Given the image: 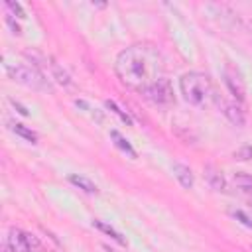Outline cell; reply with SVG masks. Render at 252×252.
<instances>
[{"instance_id": "obj_1", "label": "cell", "mask_w": 252, "mask_h": 252, "mask_svg": "<svg viewBox=\"0 0 252 252\" xmlns=\"http://www.w3.org/2000/svg\"><path fill=\"white\" fill-rule=\"evenodd\" d=\"M163 55L154 43H134L122 49L114 61L118 81L132 91L144 93L163 77Z\"/></svg>"}, {"instance_id": "obj_2", "label": "cell", "mask_w": 252, "mask_h": 252, "mask_svg": "<svg viewBox=\"0 0 252 252\" xmlns=\"http://www.w3.org/2000/svg\"><path fill=\"white\" fill-rule=\"evenodd\" d=\"M179 89H181L183 98L193 106H207L215 98L213 85H211L209 77L199 71L185 73L179 79Z\"/></svg>"}, {"instance_id": "obj_3", "label": "cell", "mask_w": 252, "mask_h": 252, "mask_svg": "<svg viewBox=\"0 0 252 252\" xmlns=\"http://www.w3.org/2000/svg\"><path fill=\"white\" fill-rule=\"evenodd\" d=\"M6 71H8V75L16 81V83H20V85H24V87H28V89H33V91H39V89H49V85L45 83V79H43V75L33 67V65H24V63H20V65H6Z\"/></svg>"}, {"instance_id": "obj_4", "label": "cell", "mask_w": 252, "mask_h": 252, "mask_svg": "<svg viewBox=\"0 0 252 252\" xmlns=\"http://www.w3.org/2000/svg\"><path fill=\"white\" fill-rule=\"evenodd\" d=\"M144 98L146 100H150L152 104H156V106H169V104H173V89H171V83L165 79V77H161L158 83H154L152 87H148L144 93Z\"/></svg>"}, {"instance_id": "obj_5", "label": "cell", "mask_w": 252, "mask_h": 252, "mask_svg": "<svg viewBox=\"0 0 252 252\" xmlns=\"http://www.w3.org/2000/svg\"><path fill=\"white\" fill-rule=\"evenodd\" d=\"M222 75H224V83H226L230 94H232L238 102H244V100H246V83H244V79H242V73H240L232 63H226Z\"/></svg>"}, {"instance_id": "obj_6", "label": "cell", "mask_w": 252, "mask_h": 252, "mask_svg": "<svg viewBox=\"0 0 252 252\" xmlns=\"http://www.w3.org/2000/svg\"><path fill=\"white\" fill-rule=\"evenodd\" d=\"M215 100H217V104L220 106V112L234 124V126H238V128H242L244 124H246V116H244V110H240V106L236 104V102H226L224 98H219V96H215Z\"/></svg>"}, {"instance_id": "obj_7", "label": "cell", "mask_w": 252, "mask_h": 252, "mask_svg": "<svg viewBox=\"0 0 252 252\" xmlns=\"http://www.w3.org/2000/svg\"><path fill=\"white\" fill-rule=\"evenodd\" d=\"M8 246L12 252H30V240L28 234H24L18 228H12L8 234Z\"/></svg>"}, {"instance_id": "obj_8", "label": "cell", "mask_w": 252, "mask_h": 252, "mask_svg": "<svg viewBox=\"0 0 252 252\" xmlns=\"http://www.w3.org/2000/svg\"><path fill=\"white\" fill-rule=\"evenodd\" d=\"M205 177H207V181H209V185L213 187V189H217V191H224L226 189V181H224V175H222V171L220 169H217L215 165H205Z\"/></svg>"}, {"instance_id": "obj_9", "label": "cell", "mask_w": 252, "mask_h": 252, "mask_svg": "<svg viewBox=\"0 0 252 252\" xmlns=\"http://www.w3.org/2000/svg\"><path fill=\"white\" fill-rule=\"evenodd\" d=\"M173 173H175L177 181L181 183V187H185V189H191V187H193V183H195V179H193V171H191L187 165L175 161V163H173Z\"/></svg>"}, {"instance_id": "obj_10", "label": "cell", "mask_w": 252, "mask_h": 252, "mask_svg": "<svg viewBox=\"0 0 252 252\" xmlns=\"http://www.w3.org/2000/svg\"><path fill=\"white\" fill-rule=\"evenodd\" d=\"M232 181H234V185L242 193H246V195L252 197V175H248V173H234Z\"/></svg>"}, {"instance_id": "obj_11", "label": "cell", "mask_w": 252, "mask_h": 252, "mask_svg": "<svg viewBox=\"0 0 252 252\" xmlns=\"http://www.w3.org/2000/svg\"><path fill=\"white\" fill-rule=\"evenodd\" d=\"M93 226H96L98 230H102L104 234H108L110 238H114V240H116L120 246H126V240L122 238V234H120V232H116V230H114L112 226H108L106 222H102V220H93Z\"/></svg>"}, {"instance_id": "obj_12", "label": "cell", "mask_w": 252, "mask_h": 252, "mask_svg": "<svg viewBox=\"0 0 252 252\" xmlns=\"http://www.w3.org/2000/svg\"><path fill=\"white\" fill-rule=\"evenodd\" d=\"M69 181H71L73 185H77L79 189L87 191V193H96V191H98V189H96V185H94L91 179L83 177V175H71V177H69Z\"/></svg>"}, {"instance_id": "obj_13", "label": "cell", "mask_w": 252, "mask_h": 252, "mask_svg": "<svg viewBox=\"0 0 252 252\" xmlns=\"http://www.w3.org/2000/svg\"><path fill=\"white\" fill-rule=\"evenodd\" d=\"M110 138L114 140V144H116V146H118V148H120L122 152H126L128 156L136 158V152H134V148H132V146L128 144V140H126V138H122V136H120V134H118L116 130H110Z\"/></svg>"}, {"instance_id": "obj_14", "label": "cell", "mask_w": 252, "mask_h": 252, "mask_svg": "<svg viewBox=\"0 0 252 252\" xmlns=\"http://www.w3.org/2000/svg\"><path fill=\"white\" fill-rule=\"evenodd\" d=\"M12 130H14L18 136H22L24 140L32 142V144H35V142H37V134H35V132H32L30 128H26L24 124H18V122H16V124H12Z\"/></svg>"}, {"instance_id": "obj_15", "label": "cell", "mask_w": 252, "mask_h": 252, "mask_svg": "<svg viewBox=\"0 0 252 252\" xmlns=\"http://www.w3.org/2000/svg\"><path fill=\"white\" fill-rule=\"evenodd\" d=\"M104 104H106V108H110L114 114H118V116L122 118V122H126V124H132V118H130V116H128V114H126V112H124V110H122V108H120V106H118L114 100H106Z\"/></svg>"}, {"instance_id": "obj_16", "label": "cell", "mask_w": 252, "mask_h": 252, "mask_svg": "<svg viewBox=\"0 0 252 252\" xmlns=\"http://www.w3.org/2000/svg\"><path fill=\"white\" fill-rule=\"evenodd\" d=\"M4 6H6V8H8L10 12H12V14H18V18H24V16H26V14H24V10H22V6H20L18 2L6 0V2H4Z\"/></svg>"}, {"instance_id": "obj_17", "label": "cell", "mask_w": 252, "mask_h": 252, "mask_svg": "<svg viewBox=\"0 0 252 252\" xmlns=\"http://www.w3.org/2000/svg\"><path fill=\"white\" fill-rule=\"evenodd\" d=\"M234 158L236 159H250L252 158V146H242L240 150L234 152Z\"/></svg>"}, {"instance_id": "obj_18", "label": "cell", "mask_w": 252, "mask_h": 252, "mask_svg": "<svg viewBox=\"0 0 252 252\" xmlns=\"http://www.w3.org/2000/svg\"><path fill=\"white\" fill-rule=\"evenodd\" d=\"M51 67H53V73L57 75V81L59 83H63V85H69L71 81H69V75L65 73V71H61L59 67H57V63H51Z\"/></svg>"}, {"instance_id": "obj_19", "label": "cell", "mask_w": 252, "mask_h": 252, "mask_svg": "<svg viewBox=\"0 0 252 252\" xmlns=\"http://www.w3.org/2000/svg\"><path fill=\"white\" fill-rule=\"evenodd\" d=\"M234 217H236V219H240V222H242V224L252 226V220H250V219H248V217H246L242 211H234Z\"/></svg>"}, {"instance_id": "obj_20", "label": "cell", "mask_w": 252, "mask_h": 252, "mask_svg": "<svg viewBox=\"0 0 252 252\" xmlns=\"http://www.w3.org/2000/svg\"><path fill=\"white\" fill-rule=\"evenodd\" d=\"M0 252H12V250H10V246H6V248H2Z\"/></svg>"}]
</instances>
